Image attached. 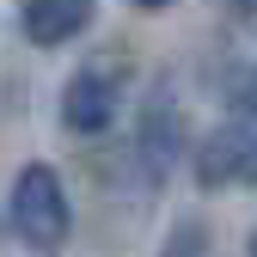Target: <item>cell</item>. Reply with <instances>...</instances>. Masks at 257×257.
<instances>
[{
	"mask_svg": "<svg viewBox=\"0 0 257 257\" xmlns=\"http://www.w3.org/2000/svg\"><path fill=\"white\" fill-rule=\"evenodd\" d=\"M116 98H122V80L110 68H80L61 92V122L74 135H104L116 122Z\"/></svg>",
	"mask_w": 257,
	"mask_h": 257,
	"instance_id": "obj_3",
	"label": "cell"
},
{
	"mask_svg": "<svg viewBox=\"0 0 257 257\" xmlns=\"http://www.w3.org/2000/svg\"><path fill=\"white\" fill-rule=\"evenodd\" d=\"M19 19H25V37L37 49H55L92 25V0H25Z\"/></svg>",
	"mask_w": 257,
	"mask_h": 257,
	"instance_id": "obj_4",
	"label": "cell"
},
{
	"mask_svg": "<svg viewBox=\"0 0 257 257\" xmlns=\"http://www.w3.org/2000/svg\"><path fill=\"white\" fill-rule=\"evenodd\" d=\"M128 7H141V13H159V7H172V0H128Z\"/></svg>",
	"mask_w": 257,
	"mask_h": 257,
	"instance_id": "obj_5",
	"label": "cell"
},
{
	"mask_svg": "<svg viewBox=\"0 0 257 257\" xmlns=\"http://www.w3.org/2000/svg\"><path fill=\"white\" fill-rule=\"evenodd\" d=\"M196 184L202 190H251L257 184V116H233L196 141Z\"/></svg>",
	"mask_w": 257,
	"mask_h": 257,
	"instance_id": "obj_2",
	"label": "cell"
},
{
	"mask_svg": "<svg viewBox=\"0 0 257 257\" xmlns=\"http://www.w3.org/2000/svg\"><path fill=\"white\" fill-rule=\"evenodd\" d=\"M13 233L37 251H61L74 233V208H68V190H61L55 166H25L13 184Z\"/></svg>",
	"mask_w": 257,
	"mask_h": 257,
	"instance_id": "obj_1",
	"label": "cell"
},
{
	"mask_svg": "<svg viewBox=\"0 0 257 257\" xmlns=\"http://www.w3.org/2000/svg\"><path fill=\"white\" fill-rule=\"evenodd\" d=\"M251 257H257V233H251Z\"/></svg>",
	"mask_w": 257,
	"mask_h": 257,
	"instance_id": "obj_6",
	"label": "cell"
}]
</instances>
